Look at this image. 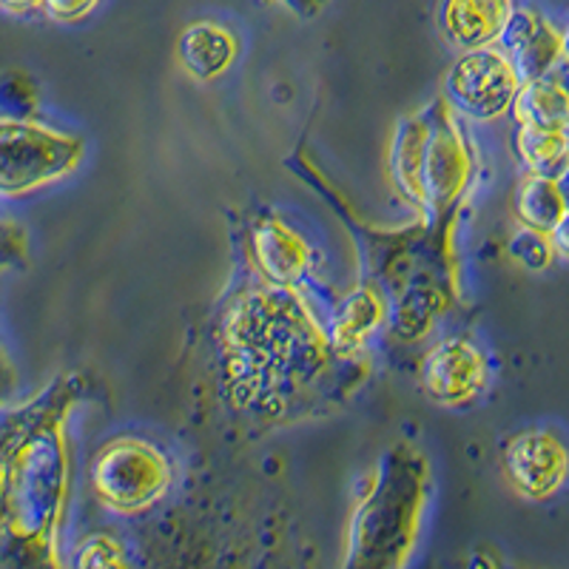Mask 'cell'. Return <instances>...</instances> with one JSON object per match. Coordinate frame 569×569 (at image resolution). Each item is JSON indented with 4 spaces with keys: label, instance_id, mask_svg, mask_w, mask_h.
<instances>
[{
    "label": "cell",
    "instance_id": "1",
    "mask_svg": "<svg viewBox=\"0 0 569 569\" xmlns=\"http://www.w3.org/2000/svg\"><path fill=\"white\" fill-rule=\"evenodd\" d=\"M80 393V376H58L0 416V556L18 569H58L71 485L69 416Z\"/></svg>",
    "mask_w": 569,
    "mask_h": 569
},
{
    "label": "cell",
    "instance_id": "2",
    "mask_svg": "<svg viewBox=\"0 0 569 569\" xmlns=\"http://www.w3.org/2000/svg\"><path fill=\"white\" fill-rule=\"evenodd\" d=\"M220 356L228 401L277 416L328 373L339 353L297 288L262 282L228 305Z\"/></svg>",
    "mask_w": 569,
    "mask_h": 569
},
{
    "label": "cell",
    "instance_id": "3",
    "mask_svg": "<svg viewBox=\"0 0 569 569\" xmlns=\"http://www.w3.org/2000/svg\"><path fill=\"white\" fill-rule=\"evenodd\" d=\"M430 467L413 445H393L356 501L342 569H405L427 507Z\"/></svg>",
    "mask_w": 569,
    "mask_h": 569
},
{
    "label": "cell",
    "instance_id": "4",
    "mask_svg": "<svg viewBox=\"0 0 569 569\" xmlns=\"http://www.w3.org/2000/svg\"><path fill=\"white\" fill-rule=\"evenodd\" d=\"M472 149L445 98L399 120L390 140L388 174L396 194L427 220H445L467 194Z\"/></svg>",
    "mask_w": 569,
    "mask_h": 569
},
{
    "label": "cell",
    "instance_id": "5",
    "mask_svg": "<svg viewBox=\"0 0 569 569\" xmlns=\"http://www.w3.org/2000/svg\"><path fill=\"white\" fill-rule=\"evenodd\" d=\"M89 479L100 505L120 516H137L166 498L174 481V467L154 441L117 436L98 450Z\"/></svg>",
    "mask_w": 569,
    "mask_h": 569
},
{
    "label": "cell",
    "instance_id": "6",
    "mask_svg": "<svg viewBox=\"0 0 569 569\" xmlns=\"http://www.w3.org/2000/svg\"><path fill=\"white\" fill-rule=\"evenodd\" d=\"M86 157L80 137L34 120H0V197L18 200L63 180Z\"/></svg>",
    "mask_w": 569,
    "mask_h": 569
},
{
    "label": "cell",
    "instance_id": "7",
    "mask_svg": "<svg viewBox=\"0 0 569 569\" xmlns=\"http://www.w3.org/2000/svg\"><path fill=\"white\" fill-rule=\"evenodd\" d=\"M521 89L516 66L498 46L461 52L445 80V100L472 120L507 114Z\"/></svg>",
    "mask_w": 569,
    "mask_h": 569
},
{
    "label": "cell",
    "instance_id": "8",
    "mask_svg": "<svg viewBox=\"0 0 569 569\" xmlns=\"http://www.w3.org/2000/svg\"><path fill=\"white\" fill-rule=\"evenodd\" d=\"M421 390L441 408H467L490 385L487 353L470 337H447L427 350L421 362Z\"/></svg>",
    "mask_w": 569,
    "mask_h": 569
},
{
    "label": "cell",
    "instance_id": "9",
    "mask_svg": "<svg viewBox=\"0 0 569 569\" xmlns=\"http://www.w3.org/2000/svg\"><path fill=\"white\" fill-rule=\"evenodd\" d=\"M507 479L521 496L550 498L569 476V447L550 427H527L505 441L501 450Z\"/></svg>",
    "mask_w": 569,
    "mask_h": 569
},
{
    "label": "cell",
    "instance_id": "10",
    "mask_svg": "<svg viewBox=\"0 0 569 569\" xmlns=\"http://www.w3.org/2000/svg\"><path fill=\"white\" fill-rule=\"evenodd\" d=\"M251 259L262 282L299 288L313 268V251L302 233L277 217H259L251 228Z\"/></svg>",
    "mask_w": 569,
    "mask_h": 569
},
{
    "label": "cell",
    "instance_id": "11",
    "mask_svg": "<svg viewBox=\"0 0 569 569\" xmlns=\"http://www.w3.org/2000/svg\"><path fill=\"white\" fill-rule=\"evenodd\" d=\"M496 46L512 60L521 83L547 78L563 60V34L536 9H512Z\"/></svg>",
    "mask_w": 569,
    "mask_h": 569
},
{
    "label": "cell",
    "instance_id": "12",
    "mask_svg": "<svg viewBox=\"0 0 569 569\" xmlns=\"http://www.w3.org/2000/svg\"><path fill=\"white\" fill-rule=\"evenodd\" d=\"M512 9V0H441V34L461 52L496 46Z\"/></svg>",
    "mask_w": 569,
    "mask_h": 569
},
{
    "label": "cell",
    "instance_id": "13",
    "mask_svg": "<svg viewBox=\"0 0 569 569\" xmlns=\"http://www.w3.org/2000/svg\"><path fill=\"white\" fill-rule=\"evenodd\" d=\"M177 58L191 78L200 83H211L237 63L240 40L217 20H194L182 29L180 40H177Z\"/></svg>",
    "mask_w": 569,
    "mask_h": 569
},
{
    "label": "cell",
    "instance_id": "14",
    "mask_svg": "<svg viewBox=\"0 0 569 569\" xmlns=\"http://www.w3.org/2000/svg\"><path fill=\"white\" fill-rule=\"evenodd\" d=\"M388 308L379 288L373 284H362L350 291L342 302L333 308V317L328 325V337L337 348L342 359L353 356L356 350H362V345L373 337L376 330L382 328Z\"/></svg>",
    "mask_w": 569,
    "mask_h": 569
},
{
    "label": "cell",
    "instance_id": "15",
    "mask_svg": "<svg viewBox=\"0 0 569 569\" xmlns=\"http://www.w3.org/2000/svg\"><path fill=\"white\" fill-rule=\"evenodd\" d=\"M518 126L530 129L563 131L569 134V94L556 74L538 80H525L510 106Z\"/></svg>",
    "mask_w": 569,
    "mask_h": 569
},
{
    "label": "cell",
    "instance_id": "16",
    "mask_svg": "<svg viewBox=\"0 0 569 569\" xmlns=\"http://www.w3.org/2000/svg\"><path fill=\"white\" fill-rule=\"evenodd\" d=\"M567 208L569 206L563 200L561 188H558V180L525 174V180L518 182L516 213L525 228L550 233L558 226V220L567 213Z\"/></svg>",
    "mask_w": 569,
    "mask_h": 569
},
{
    "label": "cell",
    "instance_id": "17",
    "mask_svg": "<svg viewBox=\"0 0 569 569\" xmlns=\"http://www.w3.org/2000/svg\"><path fill=\"white\" fill-rule=\"evenodd\" d=\"M516 151L521 166L527 169V174L558 180L569 160V134L518 126Z\"/></svg>",
    "mask_w": 569,
    "mask_h": 569
},
{
    "label": "cell",
    "instance_id": "18",
    "mask_svg": "<svg viewBox=\"0 0 569 569\" xmlns=\"http://www.w3.org/2000/svg\"><path fill=\"white\" fill-rule=\"evenodd\" d=\"M74 569H129L126 547L114 536L94 532L74 550Z\"/></svg>",
    "mask_w": 569,
    "mask_h": 569
},
{
    "label": "cell",
    "instance_id": "19",
    "mask_svg": "<svg viewBox=\"0 0 569 569\" xmlns=\"http://www.w3.org/2000/svg\"><path fill=\"white\" fill-rule=\"evenodd\" d=\"M510 253L521 262V266L530 268V271H541V268L550 266L552 257H556L550 233L532 231V228H525V226H521V231L510 240Z\"/></svg>",
    "mask_w": 569,
    "mask_h": 569
},
{
    "label": "cell",
    "instance_id": "20",
    "mask_svg": "<svg viewBox=\"0 0 569 569\" xmlns=\"http://www.w3.org/2000/svg\"><path fill=\"white\" fill-rule=\"evenodd\" d=\"M103 0H43V7H40V14H46L54 23H83L86 18L98 12V7Z\"/></svg>",
    "mask_w": 569,
    "mask_h": 569
},
{
    "label": "cell",
    "instance_id": "21",
    "mask_svg": "<svg viewBox=\"0 0 569 569\" xmlns=\"http://www.w3.org/2000/svg\"><path fill=\"white\" fill-rule=\"evenodd\" d=\"M23 233L20 228H14L12 222L0 220V266L14 262V259L23 257Z\"/></svg>",
    "mask_w": 569,
    "mask_h": 569
},
{
    "label": "cell",
    "instance_id": "22",
    "mask_svg": "<svg viewBox=\"0 0 569 569\" xmlns=\"http://www.w3.org/2000/svg\"><path fill=\"white\" fill-rule=\"evenodd\" d=\"M284 9H291L297 18L302 20H313L317 14L325 12V7H328L330 0H279Z\"/></svg>",
    "mask_w": 569,
    "mask_h": 569
},
{
    "label": "cell",
    "instance_id": "23",
    "mask_svg": "<svg viewBox=\"0 0 569 569\" xmlns=\"http://www.w3.org/2000/svg\"><path fill=\"white\" fill-rule=\"evenodd\" d=\"M43 0H0V14H9V18H29V14H38Z\"/></svg>",
    "mask_w": 569,
    "mask_h": 569
},
{
    "label": "cell",
    "instance_id": "24",
    "mask_svg": "<svg viewBox=\"0 0 569 569\" xmlns=\"http://www.w3.org/2000/svg\"><path fill=\"white\" fill-rule=\"evenodd\" d=\"M550 242H552V251H556L558 257L569 259V208L561 220H558V226L550 231Z\"/></svg>",
    "mask_w": 569,
    "mask_h": 569
},
{
    "label": "cell",
    "instance_id": "25",
    "mask_svg": "<svg viewBox=\"0 0 569 569\" xmlns=\"http://www.w3.org/2000/svg\"><path fill=\"white\" fill-rule=\"evenodd\" d=\"M558 188H561L563 200H567V206H569V160H567V166H563L561 177H558Z\"/></svg>",
    "mask_w": 569,
    "mask_h": 569
}]
</instances>
